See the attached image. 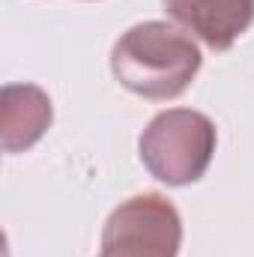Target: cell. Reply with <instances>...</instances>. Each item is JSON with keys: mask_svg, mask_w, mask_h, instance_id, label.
<instances>
[{"mask_svg": "<svg viewBox=\"0 0 254 257\" xmlns=\"http://www.w3.org/2000/svg\"><path fill=\"white\" fill-rule=\"evenodd\" d=\"M200 69V48L168 21H144L126 30L114 51L111 72L135 96L168 102L186 93Z\"/></svg>", "mask_w": 254, "mask_h": 257, "instance_id": "cell-1", "label": "cell"}, {"mask_svg": "<svg viewBox=\"0 0 254 257\" xmlns=\"http://www.w3.org/2000/svg\"><path fill=\"white\" fill-rule=\"evenodd\" d=\"M215 153V126L206 114L191 108H171L150 120L141 135L144 168L168 183L189 186L197 183Z\"/></svg>", "mask_w": 254, "mask_h": 257, "instance_id": "cell-2", "label": "cell"}, {"mask_svg": "<svg viewBox=\"0 0 254 257\" xmlns=\"http://www.w3.org/2000/svg\"><path fill=\"white\" fill-rule=\"evenodd\" d=\"M183 221L162 194H138L123 200L102 230L99 257H177Z\"/></svg>", "mask_w": 254, "mask_h": 257, "instance_id": "cell-3", "label": "cell"}, {"mask_svg": "<svg viewBox=\"0 0 254 257\" xmlns=\"http://www.w3.org/2000/svg\"><path fill=\"white\" fill-rule=\"evenodd\" d=\"M165 9L212 51H227L254 21V0H165Z\"/></svg>", "mask_w": 254, "mask_h": 257, "instance_id": "cell-4", "label": "cell"}, {"mask_svg": "<svg viewBox=\"0 0 254 257\" xmlns=\"http://www.w3.org/2000/svg\"><path fill=\"white\" fill-rule=\"evenodd\" d=\"M51 126V99L33 84H6L0 93V144L6 153L30 150Z\"/></svg>", "mask_w": 254, "mask_h": 257, "instance_id": "cell-5", "label": "cell"}]
</instances>
